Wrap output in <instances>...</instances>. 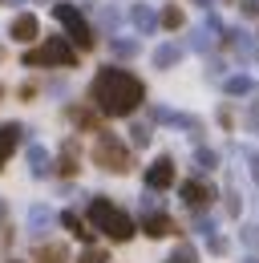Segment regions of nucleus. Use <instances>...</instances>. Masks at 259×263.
Segmentation results:
<instances>
[{
    "instance_id": "1",
    "label": "nucleus",
    "mask_w": 259,
    "mask_h": 263,
    "mask_svg": "<svg viewBox=\"0 0 259 263\" xmlns=\"http://www.w3.org/2000/svg\"><path fill=\"white\" fill-rule=\"evenodd\" d=\"M89 98H94V105L105 118H130V114L146 101V85H142L134 73H126V69L105 65L94 77V85H89Z\"/></svg>"
},
{
    "instance_id": "2",
    "label": "nucleus",
    "mask_w": 259,
    "mask_h": 263,
    "mask_svg": "<svg viewBox=\"0 0 259 263\" xmlns=\"http://www.w3.org/2000/svg\"><path fill=\"white\" fill-rule=\"evenodd\" d=\"M89 219H94V227L105 235V239H114V243H130L134 239V219L122 215L109 198H89Z\"/></svg>"
},
{
    "instance_id": "3",
    "label": "nucleus",
    "mask_w": 259,
    "mask_h": 263,
    "mask_svg": "<svg viewBox=\"0 0 259 263\" xmlns=\"http://www.w3.org/2000/svg\"><path fill=\"white\" fill-rule=\"evenodd\" d=\"M73 61H77V45L69 36H49L41 53H25V65H61V69H69Z\"/></svg>"
},
{
    "instance_id": "4",
    "label": "nucleus",
    "mask_w": 259,
    "mask_h": 263,
    "mask_svg": "<svg viewBox=\"0 0 259 263\" xmlns=\"http://www.w3.org/2000/svg\"><path fill=\"white\" fill-rule=\"evenodd\" d=\"M94 162L101 166V170H114V174H126L130 170V150L114 138V134H101L94 146Z\"/></svg>"
},
{
    "instance_id": "5",
    "label": "nucleus",
    "mask_w": 259,
    "mask_h": 263,
    "mask_svg": "<svg viewBox=\"0 0 259 263\" xmlns=\"http://www.w3.org/2000/svg\"><path fill=\"white\" fill-rule=\"evenodd\" d=\"M53 16H57L65 29H69V36H73L81 49H94V29L85 25V16H81L73 4H53Z\"/></svg>"
},
{
    "instance_id": "6",
    "label": "nucleus",
    "mask_w": 259,
    "mask_h": 263,
    "mask_svg": "<svg viewBox=\"0 0 259 263\" xmlns=\"http://www.w3.org/2000/svg\"><path fill=\"white\" fill-rule=\"evenodd\" d=\"M215 186L211 182H202V178H191V182H182V202L187 206H194V211H202V206H211L215 202Z\"/></svg>"
},
{
    "instance_id": "7",
    "label": "nucleus",
    "mask_w": 259,
    "mask_h": 263,
    "mask_svg": "<svg viewBox=\"0 0 259 263\" xmlns=\"http://www.w3.org/2000/svg\"><path fill=\"white\" fill-rule=\"evenodd\" d=\"M146 186H150V191L174 186V162H170V158H154V162L146 166Z\"/></svg>"
},
{
    "instance_id": "8",
    "label": "nucleus",
    "mask_w": 259,
    "mask_h": 263,
    "mask_svg": "<svg viewBox=\"0 0 259 263\" xmlns=\"http://www.w3.org/2000/svg\"><path fill=\"white\" fill-rule=\"evenodd\" d=\"M130 21H134V29H138L142 36H150L154 29H158V12H154L150 4H134V8H130Z\"/></svg>"
},
{
    "instance_id": "9",
    "label": "nucleus",
    "mask_w": 259,
    "mask_h": 263,
    "mask_svg": "<svg viewBox=\"0 0 259 263\" xmlns=\"http://www.w3.org/2000/svg\"><path fill=\"white\" fill-rule=\"evenodd\" d=\"M36 29H41V25H36V16H32V12H21V16L8 25V36L25 45V41H32V36H36Z\"/></svg>"
},
{
    "instance_id": "10",
    "label": "nucleus",
    "mask_w": 259,
    "mask_h": 263,
    "mask_svg": "<svg viewBox=\"0 0 259 263\" xmlns=\"http://www.w3.org/2000/svg\"><path fill=\"white\" fill-rule=\"evenodd\" d=\"M21 134H25V130H21L16 122H4V126H0V170H4V162H8V154L16 150Z\"/></svg>"
},
{
    "instance_id": "11",
    "label": "nucleus",
    "mask_w": 259,
    "mask_h": 263,
    "mask_svg": "<svg viewBox=\"0 0 259 263\" xmlns=\"http://www.w3.org/2000/svg\"><path fill=\"white\" fill-rule=\"evenodd\" d=\"M142 231H146L150 239H166V235H174V223L154 211V215H142Z\"/></svg>"
},
{
    "instance_id": "12",
    "label": "nucleus",
    "mask_w": 259,
    "mask_h": 263,
    "mask_svg": "<svg viewBox=\"0 0 259 263\" xmlns=\"http://www.w3.org/2000/svg\"><path fill=\"white\" fill-rule=\"evenodd\" d=\"M29 170H32V178H49V174H53V158H49V150L29 146Z\"/></svg>"
},
{
    "instance_id": "13",
    "label": "nucleus",
    "mask_w": 259,
    "mask_h": 263,
    "mask_svg": "<svg viewBox=\"0 0 259 263\" xmlns=\"http://www.w3.org/2000/svg\"><path fill=\"white\" fill-rule=\"evenodd\" d=\"M154 118H158V122H166V126H178V130L198 134V122H194L191 114H174V109H154Z\"/></svg>"
},
{
    "instance_id": "14",
    "label": "nucleus",
    "mask_w": 259,
    "mask_h": 263,
    "mask_svg": "<svg viewBox=\"0 0 259 263\" xmlns=\"http://www.w3.org/2000/svg\"><path fill=\"white\" fill-rule=\"evenodd\" d=\"M49 227H53V211H49L45 202H36V206L29 211V231L32 235H45Z\"/></svg>"
},
{
    "instance_id": "15",
    "label": "nucleus",
    "mask_w": 259,
    "mask_h": 263,
    "mask_svg": "<svg viewBox=\"0 0 259 263\" xmlns=\"http://www.w3.org/2000/svg\"><path fill=\"white\" fill-rule=\"evenodd\" d=\"M182 61V49L178 45H158L154 49V69H170V65H178Z\"/></svg>"
},
{
    "instance_id": "16",
    "label": "nucleus",
    "mask_w": 259,
    "mask_h": 263,
    "mask_svg": "<svg viewBox=\"0 0 259 263\" xmlns=\"http://www.w3.org/2000/svg\"><path fill=\"white\" fill-rule=\"evenodd\" d=\"M227 45H231V49H235V57H243V61H247V57L255 53L251 36H247V33H239V29H231V33H227Z\"/></svg>"
},
{
    "instance_id": "17",
    "label": "nucleus",
    "mask_w": 259,
    "mask_h": 263,
    "mask_svg": "<svg viewBox=\"0 0 259 263\" xmlns=\"http://www.w3.org/2000/svg\"><path fill=\"white\" fill-rule=\"evenodd\" d=\"M61 223H65V227H69V231H73V235H77V239H85V243H89V239H94V231L85 227V219H81V215H77V211H65V215H61Z\"/></svg>"
},
{
    "instance_id": "18",
    "label": "nucleus",
    "mask_w": 259,
    "mask_h": 263,
    "mask_svg": "<svg viewBox=\"0 0 259 263\" xmlns=\"http://www.w3.org/2000/svg\"><path fill=\"white\" fill-rule=\"evenodd\" d=\"M69 259V251H65L61 243H45V247H36V263H65Z\"/></svg>"
},
{
    "instance_id": "19",
    "label": "nucleus",
    "mask_w": 259,
    "mask_h": 263,
    "mask_svg": "<svg viewBox=\"0 0 259 263\" xmlns=\"http://www.w3.org/2000/svg\"><path fill=\"white\" fill-rule=\"evenodd\" d=\"M223 89L231 93V98H243V93H251V89H255V81L239 73V77H227V81H223Z\"/></svg>"
},
{
    "instance_id": "20",
    "label": "nucleus",
    "mask_w": 259,
    "mask_h": 263,
    "mask_svg": "<svg viewBox=\"0 0 259 263\" xmlns=\"http://www.w3.org/2000/svg\"><path fill=\"white\" fill-rule=\"evenodd\" d=\"M57 170H61V174H77V142H73V138L65 142V150H61V162H57Z\"/></svg>"
},
{
    "instance_id": "21",
    "label": "nucleus",
    "mask_w": 259,
    "mask_h": 263,
    "mask_svg": "<svg viewBox=\"0 0 259 263\" xmlns=\"http://www.w3.org/2000/svg\"><path fill=\"white\" fill-rule=\"evenodd\" d=\"M215 166H219V154H215V150H194V170H198V174H211Z\"/></svg>"
},
{
    "instance_id": "22",
    "label": "nucleus",
    "mask_w": 259,
    "mask_h": 263,
    "mask_svg": "<svg viewBox=\"0 0 259 263\" xmlns=\"http://www.w3.org/2000/svg\"><path fill=\"white\" fill-rule=\"evenodd\" d=\"M239 239H243L247 251H259V223H243V227H239Z\"/></svg>"
},
{
    "instance_id": "23",
    "label": "nucleus",
    "mask_w": 259,
    "mask_h": 263,
    "mask_svg": "<svg viewBox=\"0 0 259 263\" xmlns=\"http://www.w3.org/2000/svg\"><path fill=\"white\" fill-rule=\"evenodd\" d=\"M109 49H114L118 57H134V53H138V41H126V36H109Z\"/></svg>"
},
{
    "instance_id": "24",
    "label": "nucleus",
    "mask_w": 259,
    "mask_h": 263,
    "mask_svg": "<svg viewBox=\"0 0 259 263\" xmlns=\"http://www.w3.org/2000/svg\"><path fill=\"white\" fill-rule=\"evenodd\" d=\"M150 138H154V134H150L146 122H134V126H130V142H134V146H150Z\"/></svg>"
},
{
    "instance_id": "25",
    "label": "nucleus",
    "mask_w": 259,
    "mask_h": 263,
    "mask_svg": "<svg viewBox=\"0 0 259 263\" xmlns=\"http://www.w3.org/2000/svg\"><path fill=\"white\" fill-rule=\"evenodd\" d=\"M158 25H166V29H182V8H162V16H158Z\"/></svg>"
},
{
    "instance_id": "26",
    "label": "nucleus",
    "mask_w": 259,
    "mask_h": 263,
    "mask_svg": "<svg viewBox=\"0 0 259 263\" xmlns=\"http://www.w3.org/2000/svg\"><path fill=\"white\" fill-rule=\"evenodd\" d=\"M69 118H73L77 126H85V130H94V126H97V114H89V109H69Z\"/></svg>"
},
{
    "instance_id": "27",
    "label": "nucleus",
    "mask_w": 259,
    "mask_h": 263,
    "mask_svg": "<svg viewBox=\"0 0 259 263\" xmlns=\"http://www.w3.org/2000/svg\"><path fill=\"white\" fill-rule=\"evenodd\" d=\"M101 25H105V29L114 33V29L122 25V16H118V8H101Z\"/></svg>"
},
{
    "instance_id": "28",
    "label": "nucleus",
    "mask_w": 259,
    "mask_h": 263,
    "mask_svg": "<svg viewBox=\"0 0 259 263\" xmlns=\"http://www.w3.org/2000/svg\"><path fill=\"white\" fill-rule=\"evenodd\" d=\"M77 263H109V255H105L101 247H89V251H85V255H81Z\"/></svg>"
},
{
    "instance_id": "29",
    "label": "nucleus",
    "mask_w": 259,
    "mask_h": 263,
    "mask_svg": "<svg viewBox=\"0 0 259 263\" xmlns=\"http://www.w3.org/2000/svg\"><path fill=\"white\" fill-rule=\"evenodd\" d=\"M154 195H158V191H150L146 198H138V206H142V215H154V211H158V198H154Z\"/></svg>"
},
{
    "instance_id": "30",
    "label": "nucleus",
    "mask_w": 259,
    "mask_h": 263,
    "mask_svg": "<svg viewBox=\"0 0 259 263\" xmlns=\"http://www.w3.org/2000/svg\"><path fill=\"white\" fill-rule=\"evenodd\" d=\"M207 247H211V255H227V239H223V235H211Z\"/></svg>"
},
{
    "instance_id": "31",
    "label": "nucleus",
    "mask_w": 259,
    "mask_h": 263,
    "mask_svg": "<svg viewBox=\"0 0 259 263\" xmlns=\"http://www.w3.org/2000/svg\"><path fill=\"white\" fill-rule=\"evenodd\" d=\"M243 8V16H259V0H235Z\"/></svg>"
},
{
    "instance_id": "32",
    "label": "nucleus",
    "mask_w": 259,
    "mask_h": 263,
    "mask_svg": "<svg viewBox=\"0 0 259 263\" xmlns=\"http://www.w3.org/2000/svg\"><path fill=\"white\" fill-rule=\"evenodd\" d=\"M170 259H174V263H194V251H191V247H178Z\"/></svg>"
},
{
    "instance_id": "33",
    "label": "nucleus",
    "mask_w": 259,
    "mask_h": 263,
    "mask_svg": "<svg viewBox=\"0 0 259 263\" xmlns=\"http://www.w3.org/2000/svg\"><path fill=\"white\" fill-rule=\"evenodd\" d=\"M243 154H247V162H251V178L259 182V154L255 150H243Z\"/></svg>"
},
{
    "instance_id": "34",
    "label": "nucleus",
    "mask_w": 259,
    "mask_h": 263,
    "mask_svg": "<svg viewBox=\"0 0 259 263\" xmlns=\"http://www.w3.org/2000/svg\"><path fill=\"white\" fill-rule=\"evenodd\" d=\"M198 231L202 235H215V219H198Z\"/></svg>"
},
{
    "instance_id": "35",
    "label": "nucleus",
    "mask_w": 259,
    "mask_h": 263,
    "mask_svg": "<svg viewBox=\"0 0 259 263\" xmlns=\"http://www.w3.org/2000/svg\"><path fill=\"white\" fill-rule=\"evenodd\" d=\"M194 4H198V8H202V12H207V8H211V4H215V0H194Z\"/></svg>"
},
{
    "instance_id": "36",
    "label": "nucleus",
    "mask_w": 259,
    "mask_h": 263,
    "mask_svg": "<svg viewBox=\"0 0 259 263\" xmlns=\"http://www.w3.org/2000/svg\"><path fill=\"white\" fill-rule=\"evenodd\" d=\"M243 263H259V255H255V251H251V255H247V259H243Z\"/></svg>"
},
{
    "instance_id": "37",
    "label": "nucleus",
    "mask_w": 259,
    "mask_h": 263,
    "mask_svg": "<svg viewBox=\"0 0 259 263\" xmlns=\"http://www.w3.org/2000/svg\"><path fill=\"white\" fill-rule=\"evenodd\" d=\"M12 4H25V0H12Z\"/></svg>"
},
{
    "instance_id": "38",
    "label": "nucleus",
    "mask_w": 259,
    "mask_h": 263,
    "mask_svg": "<svg viewBox=\"0 0 259 263\" xmlns=\"http://www.w3.org/2000/svg\"><path fill=\"white\" fill-rule=\"evenodd\" d=\"M166 263H174V259H166Z\"/></svg>"
}]
</instances>
